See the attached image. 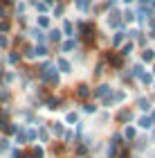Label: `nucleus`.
<instances>
[{"label":"nucleus","mask_w":155,"mask_h":158,"mask_svg":"<svg viewBox=\"0 0 155 158\" xmlns=\"http://www.w3.org/2000/svg\"><path fill=\"white\" fill-rule=\"evenodd\" d=\"M59 66H61L63 70H65V73H68V70H70V63H68V61H63V59L59 61Z\"/></svg>","instance_id":"obj_3"},{"label":"nucleus","mask_w":155,"mask_h":158,"mask_svg":"<svg viewBox=\"0 0 155 158\" xmlns=\"http://www.w3.org/2000/svg\"><path fill=\"white\" fill-rule=\"evenodd\" d=\"M126 2H130V0H126Z\"/></svg>","instance_id":"obj_7"},{"label":"nucleus","mask_w":155,"mask_h":158,"mask_svg":"<svg viewBox=\"0 0 155 158\" xmlns=\"http://www.w3.org/2000/svg\"><path fill=\"white\" fill-rule=\"evenodd\" d=\"M139 106H142L144 111H149V102H146V99H139Z\"/></svg>","instance_id":"obj_4"},{"label":"nucleus","mask_w":155,"mask_h":158,"mask_svg":"<svg viewBox=\"0 0 155 158\" xmlns=\"http://www.w3.org/2000/svg\"><path fill=\"white\" fill-rule=\"evenodd\" d=\"M139 124H142V127H146V129H149V127H151V120H149V118H142V120H139Z\"/></svg>","instance_id":"obj_1"},{"label":"nucleus","mask_w":155,"mask_h":158,"mask_svg":"<svg viewBox=\"0 0 155 158\" xmlns=\"http://www.w3.org/2000/svg\"><path fill=\"white\" fill-rule=\"evenodd\" d=\"M144 61H153V52H151V50H146V52H144Z\"/></svg>","instance_id":"obj_2"},{"label":"nucleus","mask_w":155,"mask_h":158,"mask_svg":"<svg viewBox=\"0 0 155 158\" xmlns=\"http://www.w3.org/2000/svg\"><path fill=\"white\" fill-rule=\"evenodd\" d=\"M72 48H74V43H72V41H68L65 45H63V50H65V52H68V50H72Z\"/></svg>","instance_id":"obj_6"},{"label":"nucleus","mask_w":155,"mask_h":158,"mask_svg":"<svg viewBox=\"0 0 155 158\" xmlns=\"http://www.w3.org/2000/svg\"><path fill=\"white\" fill-rule=\"evenodd\" d=\"M106 93H108V86H101V88L97 90V95H106Z\"/></svg>","instance_id":"obj_5"}]
</instances>
